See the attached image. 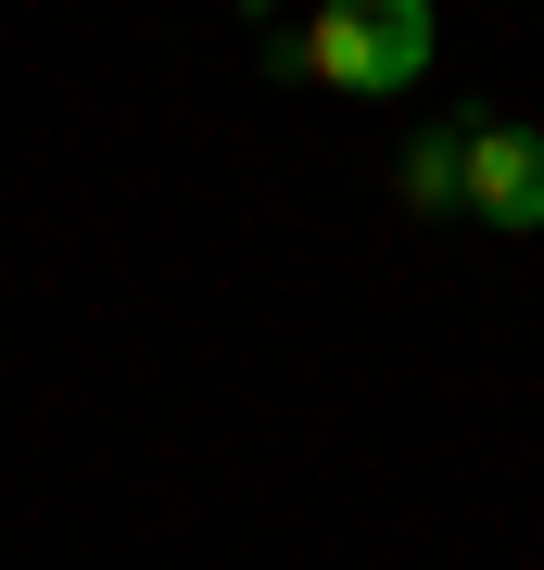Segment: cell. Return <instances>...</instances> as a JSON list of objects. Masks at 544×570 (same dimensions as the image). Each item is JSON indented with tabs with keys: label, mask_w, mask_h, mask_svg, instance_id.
<instances>
[{
	"label": "cell",
	"mask_w": 544,
	"mask_h": 570,
	"mask_svg": "<svg viewBox=\"0 0 544 570\" xmlns=\"http://www.w3.org/2000/svg\"><path fill=\"white\" fill-rule=\"evenodd\" d=\"M431 0H317V13L279 39V77H317L343 102H380V89H418L431 77Z\"/></svg>",
	"instance_id": "obj_1"
},
{
	"label": "cell",
	"mask_w": 544,
	"mask_h": 570,
	"mask_svg": "<svg viewBox=\"0 0 544 570\" xmlns=\"http://www.w3.org/2000/svg\"><path fill=\"white\" fill-rule=\"evenodd\" d=\"M468 216L482 228H544V127L468 115Z\"/></svg>",
	"instance_id": "obj_2"
},
{
	"label": "cell",
	"mask_w": 544,
	"mask_h": 570,
	"mask_svg": "<svg viewBox=\"0 0 544 570\" xmlns=\"http://www.w3.org/2000/svg\"><path fill=\"white\" fill-rule=\"evenodd\" d=\"M405 216H468V115H444V127H418L405 140Z\"/></svg>",
	"instance_id": "obj_3"
},
{
	"label": "cell",
	"mask_w": 544,
	"mask_h": 570,
	"mask_svg": "<svg viewBox=\"0 0 544 570\" xmlns=\"http://www.w3.org/2000/svg\"><path fill=\"white\" fill-rule=\"evenodd\" d=\"M241 13H266V0H241Z\"/></svg>",
	"instance_id": "obj_4"
}]
</instances>
